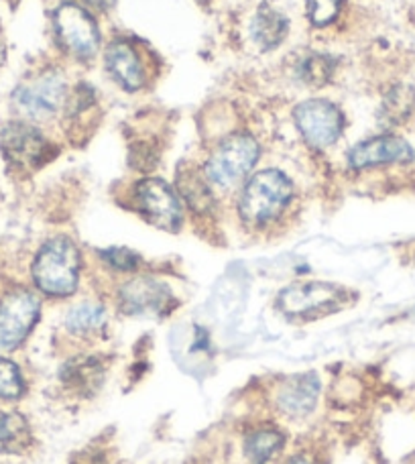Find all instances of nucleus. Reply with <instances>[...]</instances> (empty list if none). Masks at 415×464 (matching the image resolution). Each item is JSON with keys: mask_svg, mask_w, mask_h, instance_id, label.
I'll return each mask as SVG.
<instances>
[{"mask_svg": "<svg viewBox=\"0 0 415 464\" xmlns=\"http://www.w3.org/2000/svg\"><path fill=\"white\" fill-rule=\"evenodd\" d=\"M82 255L68 237H55L41 246L33 261V281L47 295L65 297L78 289Z\"/></svg>", "mask_w": 415, "mask_h": 464, "instance_id": "1", "label": "nucleus"}, {"mask_svg": "<svg viewBox=\"0 0 415 464\" xmlns=\"http://www.w3.org/2000/svg\"><path fill=\"white\" fill-rule=\"evenodd\" d=\"M294 186L285 173L263 169L246 181L238 198V214L246 225L265 227L275 220L292 202Z\"/></svg>", "mask_w": 415, "mask_h": 464, "instance_id": "2", "label": "nucleus"}, {"mask_svg": "<svg viewBox=\"0 0 415 464\" xmlns=\"http://www.w3.org/2000/svg\"><path fill=\"white\" fill-rule=\"evenodd\" d=\"M261 147L246 132H236L222 140L206 161V178L218 188H232L243 181L256 165Z\"/></svg>", "mask_w": 415, "mask_h": 464, "instance_id": "3", "label": "nucleus"}, {"mask_svg": "<svg viewBox=\"0 0 415 464\" xmlns=\"http://www.w3.org/2000/svg\"><path fill=\"white\" fill-rule=\"evenodd\" d=\"M13 101L16 109L29 119H52L68 102V84L60 72H41L14 90Z\"/></svg>", "mask_w": 415, "mask_h": 464, "instance_id": "4", "label": "nucleus"}, {"mask_svg": "<svg viewBox=\"0 0 415 464\" xmlns=\"http://www.w3.org/2000/svg\"><path fill=\"white\" fill-rule=\"evenodd\" d=\"M0 149H3L5 160L21 171L37 169L53 155L52 143L43 132L21 121L6 124L0 135Z\"/></svg>", "mask_w": 415, "mask_h": 464, "instance_id": "5", "label": "nucleus"}, {"mask_svg": "<svg viewBox=\"0 0 415 464\" xmlns=\"http://www.w3.org/2000/svg\"><path fill=\"white\" fill-rule=\"evenodd\" d=\"M39 297L29 289H13L0 300V351H14L37 324Z\"/></svg>", "mask_w": 415, "mask_h": 464, "instance_id": "6", "label": "nucleus"}, {"mask_svg": "<svg viewBox=\"0 0 415 464\" xmlns=\"http://www.w3.org/2000/svg\"><path fill=\"white\" fill-rule=\"evenodd\" d=\"M55 31L60 44L82 60L92 57L101 45V33H98L94 16L80 5L68 3L57 8Z\"/></svg>", "mask_w": 415, "mask_h": 464, "instance_id": "7", "label": "nucleus"}, {"mask_svg": "<svg viewBox=\"0 0 415 464\" xmlns=\"http://www.w3.org/2000/svg\"><path fill=\"white\" fill-rule=\"evenodd\" d=\"M135 200L143 217L153 227L176 232L181 227V202L169 184L159 178L140 179L135 188Z\"/></svg>", "mask_w": 415, "mask_h": 464, "instance_id": "8", "label": "nucleus"}, {"mask_svg": "<svg viewBox=\"0 0 415 464\" xmlns=\"http://www.w3.org/2000/svg\"><path fill=\"white\" fill-rule=\"evenodd\" d=\"M294 119L302 137L312 147L326 149L343 135L344 116L336 104L328 101H305L297 106Z\"/></svg>", "mask_w": 415, "mask_h": 464, "instance_id": "9", "label": "nucleus"}, {"mask_svg": "<svg viewBox=\"0 0 415 464\" xmlns=\"http://www.w3.org/2000/svg\"><path fill=\"white\" fill-rule=\"evenodd\" d=\"M119 302L122 312L130 316H161L173 305V295L168 285L153 277H137L127 281L119 292Z\"/></svg>", "mask_w": 415, "mask_h": 464, "instance_id": "10", "label": "nucleus"}, {"mask_svg": "<svg viewBox=\"0 0 415 464\" xmlns=\"http://www.w3.org/2000/svg\"><path fill=\"white\" fill-rule=\"evenodd\" d=\"M340 297H343V289L332 284H295L279 294L277 304L287 316L302 318L334 310Z\"/></svg>", "mask_w": 415, "mask_h": 464, "instance_id": "11", "label": "nucleus"}, {"mask_svg": "<svg viewBox=\"0 0 415 464\" xmlns=\"http://www.w3.org/2000/svg\"><path fill=\"white\" fill-rule=\"evenodd\" d=\"M413 161V149L408 140L395 135H381L354 145L348 153V165L352 169H369L379 165L410 163Z\"/></svg>", "mask_w": 415, "mask_h": 464, "instance_id": "12", "label": "nucleus"}, {"mask_svg": "<svg viewBox=\"0 0 415 464\" xmlns=\"http://www.w3.org/2000/svg\"><path fill=\"white\" fill-rule=\"evenodd\" d=\"M106 70L114 78L116 84H121L129 92L143 88L145 84V68L140 62L137 49L127 41H114L106 47Z\"/></svg>", "mask_w": 415, "mask_h": 464, "instance_id": "13", "label": "nucleus"}, {"mask_svg": "<svg viewBox=\"0 0 415 464\" xmlns=\"http://www.w3.org/2000/svg\"><path fill=\"white\" fill-rule=\"evenodd\" d=\"M320 395V379L308 372L285 381L277 392V405L285 416L304 418L315 408Z\"/></svg>", "mask_w": 415, "mask_h": 464, "instance_id": "14", "label": "nucleus"}, {"mask_svg": "<svg viewBox=\"0 0 415 464\" xmlns=\"http://www.w3.org/2000/svg\"><path fill=\"white\" fill-rule=\"evenodd\" d=\"M289 31V23L281 13H277L275 8H271L269 5H263L259 11H256L255 19L251 23V35L253 41L261 49H275L281 41L285 39Z\"/></svg>", "mask_w": 415, "mask_h": 464, "instance_id": "15", "label": "nucleus"}, {"mask_svg": "<svg viewBox=\"0 0 415 464\" xmlns=\"http://www.w3.org/2000/svg\"><path fill=\"white\" fill-rule=\"evenodd\" d=\"M178 189L181 198H184L186 204L198 214H206L212 210L214 198H212V189L208 186V178L200 176V173L189 169V171H181L178 178Z\"/></svg>", "mask_w": 415, "mask_h": 464, "instance_id": "16", "label": "nucleus"}, {"mask_svg": "<svg viewBox=\"0 0 415 464\" xmlns=\"http://www.w3.org/2000/svg\"><path fill=\"white\" fill-rule=\"evenodd\" d=\"M285 436L279 430H256L245 440V454L253 464H267L284 449Z\"/></svg>", "mask_w": 415, "mask_h": 464, "instance_id": "17", "label": "nucleus"}, {"mask_svg": "<svg viewBox=\"0 0 415 464\" xmlns=\"http://www.w3.org/2000/svg\"><path fill=\"white\" fill-rule=\"evenodd\" d=\"M106 322V310L104 305L94 302H84L73 305L70 310L68 318H65V326L72 334H92L98 333Z\"/></svg>", "mask_w": 415, "mask_h": 464, "instance_id": "18", "label": "nucleus"}, {"mask_svg": "<svg viewBox=\"0 0 415 464\" xmlns=\"http://www.w3.org/2000/svg\"><path fill=\"white\" fill-rule=\"evenodd\" d=\"M29 442V424L21 413L0 411V452L21 450Z\"/></svg>", "mask_w": 415, "mask_h": 464, "instance_id": "19", "label": "nucleus"}, {"mask_svg": "<svg viewBox=\"0 0 415 464\" xmlns=\"http://www.w3.org/2000/svg\"><path fill=\"white\" fill-rule=\"evenodd\" d=\"M24 392L23 375L14 362L0 359V400H19Z\"/></svg>", "mask_w": 415, "mask_h": 464, "instance_id": "20", "label": "nucleus"}, {"mask_svg": "<svg viewBox=\"0 0 415 464\" xmlns=\"http://www.w3.org/2000/svg\"><path fill=\"white\" fill-rule=\"evenodd\" d=\"M334 63L326 55H310L308 60L302 62V78L305 84L322 86L332 78Z\"/></svg>", "mask_w": 415, "mask_h": 464, "instance_id": "21", "label": "nucleus"}, {"mask_svg": "<svg viewBox=\"0 0 415 464\" xmlns=\"http://www.w3.org/2000/svg\"><path fill=\"white\" fill-rule=\"evenodd\" d=\"M308 3V16L315 27H326L334 23L343 6V0H305Z\"/></svg>", "mask_w": 415, "mask_h": 464, "instance_id": "22", "label": "nucleus"}, {"mask_svg": "<svg viewBox=\"0 0 415 464\" xmlns=\"http://www.w3.org/2000/svg\"><path fill=\"white\" fill-rule=\"evenodd\" d=\"M101 256L114 271H122V273L135 271L140 265V256L137 253L129 251V248H119V246L108 248V251L101 253Z\"/></svg>", "mask_w": 415, "mask_h": 464, "instance_id": "23", "label": "nucleus"}, {"mask_svg": "<svg viewBox=\"0 0 415 464\" xmlns=\"http://www.w3.org/2000/svg\"><path fill=\"white\" fill-rule=\"evenodd\" d=\"M88 6L96 8V11H108L114 5V0H84Z\"/></svg>", "mask_w": 415, "mask_h": 464, "instance_id": "24", "label": "nucleus"}, {"mask_svg": "<svg viewBox=\"0 0 415 464\" xmlns=\"http://www.w3.org/2000/svg\"><path fill=\"white\" fill-rule=\"evenodd\" d=\"M285 464H315L310 457H305V454H295V457L289 459Z\"/></svg>", "mask_w": 415, "mask_h": 464, "instance_id": "25", "label": "nucleus"}, {"mask_svg": "<svg viewBox=\"0 0 415 464\" xmlns=\"http://www.w3.org/2000/svg\"><path fill=\"white\" fill-rule=\"evenodd\" d=\"M3 62H5V47L0 44V65H3Z\"/></svg>", "mask_w": 415, "mask_h": 464, "instance_id": "26", "label": "nucleus"}]
</instances>
